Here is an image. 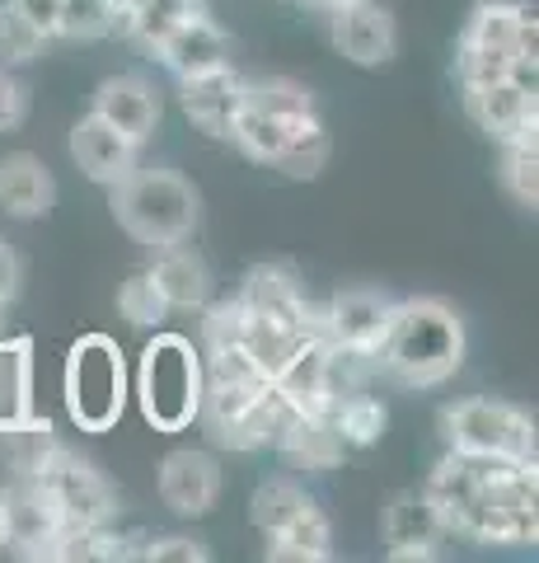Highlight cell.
Segmentation results:
<instances>
[{
    "label": "cell",
    "instance_id": "obj_1",
    "mask_svg": "<svg viewBox=\"0 0 539 563\" xmlns=\"http://www.w3.org/2000/svg\"><path fill=\"white\" fill-rule=\"evenodd\" d=\"M423 498L441 517L446 536L456 531L497 550H535L539 544V474L535 461H489V455L446 451L427 474Z\"/></svg>",
    "mask_w": 539,
    "mask_h": 563
},
{
    "label": "cell",
    "instance_id": "obj_2",
    "mask_svg": "<svg viewBox=\"0 0 539 563\" xmlns=\"http://www.w3.org/2000/svg\"><path fill=\"white\" fill-rule=\"evenodd\" d=\"M371 366L404 390H437L464 366V320L441 296L394 301L385 339L375 343Z\"/></svg>",
    "mask_w": 539,
    "mask_h": 563
},
{
    "label": "cell",
    "instance_id": "obj_3",
    "mask_svg": "<svg viewBox=\"0 0 539 563\" xmlns=\"http://www.w3.org/2000/svg\"><path fill=\"white\" fill-rule=\"evenodd\" d=\"M109 207H113V221L123 225L136 244H146V250L193 240L198 221H202L198 188L188 184L179 169H165V165H150V169L136 165L132 174H123V179L109 188Z\"/></svg>",
    "mask_w": 539,
    "mask_h": 563
},
{
    "label": "cell",
    "instance_id": "obj_4",
    "mask_svg": "<svg viewBox=\"0 0 539 563\" xmlns=\"http://www.w3.org/2000/svg\"><path fill=\"white\" fill-rule=\"evenodd\" d=\"M132 395L155 432L193 428L202 404V347H193V339H183V333L155 329V339L146 343L142 362H136Z\"/></svg>",
    "mask_w": 539,
    "mask_h": 563
},
{
    "label": "cell",
    "instance_id": "obj_5",
    "mask_svg": "<svg viewBox=\"0 0 539 563\" xmlns=\"http://www.w3.org/2000/svg\"><path fill=\"white\" fill-rule=\"evenodd\" d=\"M291 404L277 395L272 380H221L202 376L198 422L216 446L225 451H263L277 446V437L291 422Z\"/></svg>",
    "mask_w": 539,
    "mask_h": 563
},
{
    "label": "cell",
    "instance_id": "obj_6",
    "mask_svg": "<svg viewBox=\"0 0 539 563\" xmlns=\"http://www.w3.org/2000/svg\"><path fill=\"white\" fill-rule=\"evenodd\" d=\"M132 376L127 357L109 333H85L71 343L61 366V399L80 432H109L127 409Z\"/></svg>",
    "mask_w": 539,
    "mask_h": 563
},
{
    "label": "cell",
    "instance_id": "obj_7",
    "mask_svg": "<svg viewBox=\"0 0 539 563\" xmlns=\"http://www.w3.org/2000/svg\"><path fill=\"white\" fill-rule=\"evenodd\" d=\"M520 52H539V20L526 0H479L456 43L460 85L502 80Z\"/></svg>",
    "mask_w": 539,
    "mask_h": 563
},
{
    "label": "cell",
    "instance_id": "obj_8",
    "mask_svg": "<svg viewBox=\"0 0 539 563\" xmlns=\"http://www.w3.org/2000/svg\"><path fill=\"white\" fill-rule=\"evenodd\" d=\"M446 451L489 461H535V418L507 399H456L441 409Z\"/></svg>",
    "mask_w": 539,
    "mask_h": 563
},
{
    "label": "cell",
    "instance_id": "obj_9",
    "mask_svg": "<svg viewBox=\"0 0 539 563\" xmlns=\"http://www.w3.org/2000/svg\"><path fill=\"white\" fill-rule=\"evenodd\" d=\"M33 479L43 484V493L57 507V517L66 526H109L117 521V488L109 484V474H103L94 461H85L76 451H57L52 455V465L43 474H33Z\"/></svg>",
    "mask_w": 539,
    "mask_h": 563
},
{
    "label": "cell",
    "instance_id": "obj_10",
    "mask_svg": "<svg viewBox=\"0 0 539 563\" xmlns=\"http://www.w3.org/2000/svg\"><path fill=\"white\" fill-rule=\"evenodd\" d=\"M61 517L52 498L43 493L38 479L29 474H10V484L0 488V531H5V550L14 559H33V563H47L52 540L61 536Z\"/></svg>",
    "mask_w": 539,
    "mask_h": 563
},
{
    "label": "cell",
    "instance_id": "obj_11",
    "mask_svg": "<svg viewBox=\"0 0 539 563\" xmlns=\"http://www.w3.org/2000/svg\"><path fill=\"white\" fill-rule=\"evenodd\" d=\"M394 314V301L375 287H343L334 291V301L319 310V329L324 339L343 347V352H357V357H371L375 343L385 339V324Z\"/></svg>",
    "mask_w": 539,
    "mask_h": 563
},
{
    "label": "cell",
    "instance_id": "obj_12",
    "mask_svg": "<svg viewBox=\"0 0 539 563\" xmlns=\"http://www.w3.org/2000/svg\"><path fill=\"white\" fill-rule=\"evenodd\" d=\"M160 503L169 507L173 517H206L212 507L221 503V461L212 451H198V446H179L160 461Z\"/></svg>",
    "mask_w": 539,
    "mask_h": 563
},
{
    "label": "cell",
    "instance_id": "obj_13",
    "mask_svg": "<svg viewBox=\"0 0 539 563\" xmlns=\"http://www.w3.org/2000/svg\"><path fill=\"white\" fill-rule=\"evenodd\" d=\"M464 90V113L489 132L497 146L516 136H539V90H526L516 80H483V85H460Z\"/></svg>",
    "mask_w": 539,
    "mask_h": 563
},
{
    "label": "cell",
    "instance_id": "obj_14",
    "mask_svg": "<svg viewBox=\"0 0 539 563\" xmlns=\"http://www.w3.org/2000/svg\"><path fill=\"white\" fill-rule=\"evenodd\" d=\"M328 38L352 66H385L398 52V20L380 0H357L328 14Z\"/></svg>",
    "mask_w": 539,
    "mask_h": 563
},
{
    "label": "cell",
    "instance_id": "obj_15",
    "mask_svg": "<svg viewBox=\"0 0 539 563\" xmlns=\"http://www.w3.org/2000/svg\"><path fill=\"white\" fill-rule=\"evenodd\" d=\"M179 109L198 132L231 141L235 118L245 109V76H239L231 62L216 70H202V76H188V80H179Z\"/></svg>",
    "mask_w": 539,
    "mask_h": 563
},
{
    "label": "cell",
    "instance_id": "obj_16",
    "mask_svg": "<svg viewBox=\"0 0 539 563\" xmlns=\"http://www.w3.org/2000/svg\"><path fill=\"white\" fill-rule=\"evenodd\" d=\"M272 385L295 413H328V404H334V343L324 339V329H315L277 366Z\"/></svg>",
    "mask_w": 539,
    "mask_h": 563
},
{
    "label": "cell",
    "instance_id": "obj_17",
    "mask_svg": "<svg viewBox=\"0 0 539 563\" xmlns=\"http://www.w3.org/2000/svg\"><path fill=\"white\" fill-rule=\"evenodd\" d=\"M380 531H385V554L394 563H427V559L441 554L446 526L437 512H431L423 488H404L390 498L385 517H380Z\"/></svg>",
    "mask_w": 539,
    "mask_h": 563
},
{
    "label": "cell",
    "instance_id": "obj_18",
    "mask_svg": "<svg viewBox=\"0 0 539 563\" xmlns=\"http://www.w3.org/2000/svg\"><path fill=\"white\" fill-rule=\"evenodd\" d=\"M103 122H113L117 132H123L127 141H136V146H146V141L155 136V128H160V113L165 103L160 95H155V85L146 76H136V70H123V76H109L94 90V109Z\"/></svg>",
    "mask_w": 539,
    "mask_h": 563
},
{
    "label": "cell",
    "instance_id": "obj_19",
    "mask_svg": "<svg viewBox=\"0 0 539 563\" xmlns=\"http://www.w3.org/2000/svg\"><path fill=\"white\" fill-rule=\"evenodd\" d=\"M239 306L295 329H319V310L305 301V287L291 263H258V268H249L245 287H239Z\"/></svg>",
    "mask_w": 539,
    "mask_h": 563
},
{
    "label": "cell",
    "instance_id": "obj_20",
    "mask_svg": "<svg viewBox=\"0 0 539 563\" xmlns=\"http://www.w3.org/2000/svg\"><path fill=\"white\" fill-rule=\"evenodd\" d=\"M136 141H127L113 122H103L99 113H85L76 128H71V161L90 184L99 188H113L123 174L136 169Z\"/></svg>",
    "mask_w": 539,
    "mask_h": 563
},
{
    "label": "cell",
    "instance_id": "obj_21",
    "mask_svg": "<svg viewBox=\"0 0 539 563\" xmlns=\"http://www.w3.org/2000/svg\"><path fill=\"white\" fill-rule=\"evenodd\" d=\"M150 57H160V66L173 80H188V76H202V70H216V66L231 62V38H225V29L212 20V14L198 10L193 20H183Z\"/></svg>",
    "mask_w": 539,
    "mask_h": 563
},
{
    "label": "cell",
    "instance_id": "obj_22",
    "mask_svg": "<svg viewBox=\"0 0 539 563\" xmlns=\"http://www.w3.org/2000/svg\"><path fill=\"white\" fill-rule=\"evenodd\" d=\"M57 207V179L33 151L0 155V211L10 221H43Z\"/></svg>",
    "mask_w": 539,
    "mask_h": 563
},
{
    "label": "cell",
    "instance_id": "obj_23",
    "mask_svg": "<svg viewBox=\"0 0 539 563\" xmlns=\"http://www.w3.org/2000/svg\"><path fill=\"white\" fill-rule=\"evenodd\" d=\"M150 282L160 287V296L169 301V310H202L212 301V268L202 263L198 250H188V240L179 244H160L150 250Z\"/></svg>",
    "mask_w": 539,
    "mask_h": 563
},
{
    "label": "cell",
    "instance_id": "obj_24",
    "mask_svg": "<svg viewBox=\"0 0 539 563\" xmlns=\"http://www.w3.org/2000/svg\"><path fill=\"white\" fill-rule=\"evenodd\" d=\"M61 451V437L52 428L47 413H10L0 418V461L10 474H43L52 465V455Z\"/></svg>",
    "mask_w": 539,
    "mask_h": 563
},
{
    "label": "cell",
    "instance_id": "obj_25",
    "mask_svg": "<svg viewBox=\"0 0 539 563\" xmlns=\"http://www.w3.org/2000/svg\"><path fill=\"white\" fill-rule=\"evenodd\" d=\"M263 554L272 563H328L334 559V521L310 498L287 526H277L272 536H263Z\"/></svg>",
    "mask_w": 539,
    "mask_h": 563
},
{
    "label": "cell",
    "instance_id": "obj_26",
    "mask_svg": "<svg viewBox=\"0 0 539 563\" xmlns=\"http://www.w3.org/2000/svg\"><path fill=\"white\" fill-rule=\"evenodd\" d=\"M277 451L301 470H334L343 465V437L334 432L328 413H291V422L277 437Z\"/></svg>",
    "mask_w": 539,
    "mask_h": 563
},
{
    "label": "cell",
    "instance_id": "obj_27",
    "mask_svg": "<svg viewBox=\"0 0 539 563\" xmlns=\"http://www.w3.org/2000/svg\"><path fill=\"white\" fill-rule=\"evenodd\" d=\"M198 10H202V0H127V5L117 10V29H123L136 47L155 52L183 20H193Z\"/></svg>",
    "mask_w": 539,
    "mask_h": 563
},
{
    "label": "cell",
    "instance_id": "obj_28",
    "mask_svg": "<svg viewBox=\"0 0 539 563\" xmlns=\"http://www.w3.org/2000/svg\"><path fill=\"white\" fill-rule=\"evenodd\" d=\"M328 155H334V141H328V128L315 118H305V122H295L291 136L282 141V151L272 155V165L282 179H295V184H310V179H319L324 165H328Z\"/></svg>",
    "mask_w": 539,
    "mask_h": 563
},
{
    "label": "cell",
    "instance_id": "obj_29",
    "mask_svg": "<svg viewBox=\"0 0 539 563\" xmlns=\"http://www.w3.org/2000/svg\"><path fill=\"white\" fill-rule=\"evenodd\" d=\"M245 109L277 118V122H301V118H315L319 103L291 76H254V80L245 76Z\"/></svg>",
    "mask_w": 539,
    "mask_h": 563
},
{
    "label": "cell",
    "instance_id": "obj_30",
    "mask_svg": "<svg viewBox=\"0 0 539 563\" xmlns=\"http://www.w3.org/2000/svg\"><path fill=\"white\" fill-rule=\"evenodd\" d=\"M328 422H334V432L343 437L347 451H367L375 446L380 437H385V404H380L375 395L367 390H352V395H338L334 404H328Z\"/></svg>",
    "mask_w": 539,
    "mask_h": 563
},
{
    "label": "cell",
    "instance_id": "obj_31",
    "mask_svg": "<svg viewBox=\"0 0 539 563\" xmlns=\"http://www.w3.org/2000/svg\"><path fill=\"white\" fill-rule=\"evenodd\" d=\"M33 409V339L0 333V418Z\"/></svg>",
    "mask_w": 539,
    "mask_h": 563
},
{
    "label": "cell",
    "instance_id": "obj_32",
    "mask_svg": "<svg viewBox=\"0 0 539 563\" xmlns=\"http://www.w3.org/2000/svg\"><path fill=\"white\" fill-rule=\"evenodd\" d=\"M497 179L507 188V198L516 207H539V136H516L502 141V165Z\"/></svg>",
    "mask_w": 539,
    "mask_h": 563
},
{
    "label": "cell",
    "instance_id": "obj_33",
    "mask_svg": "<svg viewBox=\"0 0 539 563\" xmlns=\"http://www.w3.org/2000/svg\"><path fill=\"white\" fill-rule=\"evenodd\" d=\"M310 503V493L287 479V474H272V479H263L254 488V498H249V521H254V531L258 536H272L277 526H287L301 507Z\"/></svg>",
    "mask_w": 539,
    "mask_h": 563
},
{
    "label": "cell",
    "instance_id": "obj_34",
    "mask_svg": "<svg viewBox=\"0 0 539 563\" xmlns=\"http://www.w3.org/2000/svg\"><path fill=\"white\" fill-rule=\"evenodd\" d=\"M113 29H117V5H113V0H57V24H52V38L94 43V38H109Z\"/></svg>",
    "mask_w": 539,
    "mask_h": 563
},
{
    "label": "cell",
    "instance_id": "obj_35",
    "mask_svg": "<svg viewBox=\"0 0 539 563\" xmlns=\"http://www.w3.org/2000/svg\"><path fill=\"white\" fill-rule=\"evenodd\" d=\"M52 38L29 20V14L14 5V0H0V66H29L43 57V47Z\"/></svg>",
    "mask_w": 539,
    "mask_h": 563
},
{
    "label": "cell",
    "instance_id": "obj_36",
    "mask_svg": "<svg viewBox=\"0 0 539 563\" xmlns=\"http://www.w3.org/2000/svg\"><path fill=\"white\" fill-rule=\"evenodd\" d=\"M117 314L132 324V329H165V320H169V301L160 296V287L150 282V273H132L123 287H117Z\"/></svg>",
    "mask_w": 539,
    "mask_h": 563
},
{
    "label": "cell",
    "instance_id": "obj_37",
    "mask_svg": "<svg viewBox=\"0 0 539 563\" xmlns=\"http://www.w3.org/2000/svg\"><path fill=\"white\" fill-rule=\"evenodd\" d=\"M239 333H245V306H239V296L202 306V352L239 347Z\"/></svg>",
    "mask_w": 539,
    "mask_h": 563
},
{
    "label": "cell",
    "instance_id": "obj_38",
    "mask_svg": "<svg viewBox=\"0 0 539 563\" xmlns=\"http://www.w3.org/2000/svg\"><path fill=\"white\" fill-rule=\"evenodd\" d=\"M29 109H33L29 85L14 76V66H0V136L20 132L29 122Z\"/></svg>",
    "mask_w": 539,
    "mask_h": 563
},
{
    "label": "cell",
    "instance_id": "obj_39",
    "mask_svg": "<svg viewBox=\"0 0 539 563\" xmlns=\"http://www.w3.org/2000/svg\"><path fill=\"white\" fill-rule=\"evenodd\" d=\"M146 563H206L212 550L193 536H155V540H142V554Z\"/></svg>",
    "mask_w": 539,
    "mask_h": 563
},
{
    "label": "cell",
    "instance_id": "obj_40",
    "mask_svg": "<svg viewBox=\"0 0 539 563\" xmlns=\"http://www.w3.org/2000/svg\"><path fill=\"white\" fill-rule=\"evenodd\" d=\"M14 291H20V258L10 244H0V306H10Z\"/></svg>",
    "mask_w": 539,
    "mask_h": 563
},
{
    "label": "cell",
    "instance_id": "obj_41",
    "mask_svg": "<svg viewBox=\"0 0 539 563\" xmlns=\"http://www.w3.org/2000/svg\"><path fill=\"white\" fill-rule=\"evenodd\" d=\"M14 5H20V10L29 14V20L38 24V29L47 33V38H52V24H57V0H14Z\"/></svg>",
    "mask_w": 539,
    "mask_h": 563
},
{
    "label": "cell",
    "instance_id": "obj_42",
    "mask_svg": "<svg viewBox=\"0 0 539 563\" xmlns=\"http://www.w3.org/2000/svg\"><path fill=\"white\" fill-rule=\"evenodd\" d=\"M301 5H310V10H324V14H334V10H343V5H357V0H301Z\"/></svg>",
    "mask_w": 539,
    "mask_h": 563
},
{
    "label": "cell",
    "instance_id": "obj_43",
    "mask_svg": "<svg viewBox=\"0 0 539 563\" xmlns=\"http://www.w3.org/2000/svg\"><path fill=\"white\" fill-rule=\"evenodd\" d=\"M0 550H5V531H0Z\"/></svg>",
    "mask_w": 539,
    "mask_h": 563
}]
</instances>
